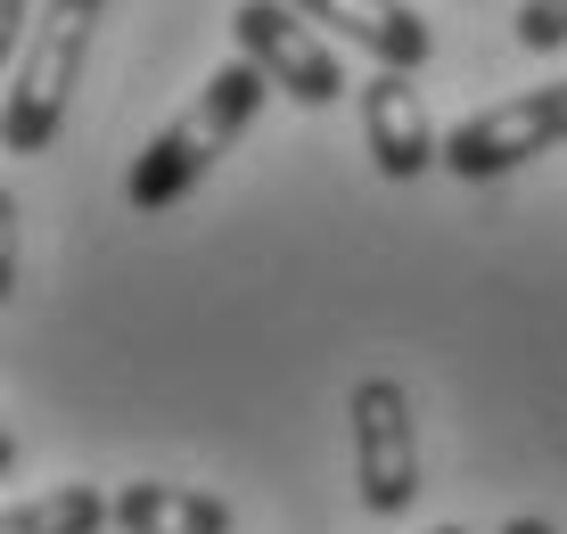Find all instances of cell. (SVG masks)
Wrapping results in <instances>:
<instances>
[{
  "mask_svg": "<svg viewBox=\"0 0 567 534\" xmlns=\"http://www.w3.org/2000/svg\"><path fill=\"white\" fill-rule=\"evenodd\" d=\"M297 17H312L321 33H338V42L370 50L386 74H420L427 50H436V33H427V17L412 0H288Z\"/></svg>",
  "mask_w": 567,
  "mask_h": 534,
  "instance_id": "obj_7",
  "label": "cell"
},
{
  "mask_svg": "<svg viewBox=\"0 0 567 534\" xmlns=\"http://www.w3.org/2000/svg\"><path fill=\"white\" fill-rule=\"evenodd\" d=\"M107 526H115V493H100V485H58V493L17 502L0 534H107Z\"/></svg>",
  "mask_w": 567,
  "mask_h": 534,
  "instance_id": "obj_9",
  "label": "cell"
},
{
  "mask_svg": "<svg viewBox=\"0 0 567 534\" xmlns=\"http://www.w3.org/2000/svg\"><path fill=\"white\" fill-rule=\"evenodd\" d=\"M115 534H230V502L182 477L115 485Z\"/></svg>",
  "mask_w": 567,
  "mask_h": 534,
  "instance_id": "obj_8",
  "label": "cell"
},
{
  "mask_svg": "<svg viewBox=\"0 0 567 534\" xmlns=\"http://www.w3.org/2000/svg\"><path fill=\"white\" fill-rule=\"evenodd\" d=\"M567 148V74L559 83H535L526 99H502V107L468 115L461 132H444V173L461 182H502V173L535 165V156Z\"/></svg>",
  "mask_w": 567,
  "mask_h": 534,
  "instance_id": "obj_4",
  "label": "cell"
},
{
  "mask_svg": "<svg viewBox=\"0 0 567 534\" xmlns=\"http://www.w3.org/2000/svg\"><path fill=\"white\" fill-rule=\"evenodd\" d=\"M518 50H535V58H551L567 50V0H518Z\"/></svg>",
  "mask_w": 567,
  "mask_h": 534,
  "instance_id": "obj_10",
  "label": "cell"
},
{
  "mask_svg": "<svg viewBox=\"0 0 567 534\" xmlns=\"http://www.w3.org/2000/svg\"><path fill=\"white\" fill-rule=\"evenodd\" d=\"M427 534H468V526H427Z\"/></svg>",
  "mask_w": 567,
  "mask_h": 534,
  "instance_id": "obj_13",
  "label": "cell"
},
{
  "mask_svg": "<svg viewBox=\"0 0 567 534\" xmlns=\"http://www.w3.org/2000/svg\"><path fill=\"white\" fill-rule=\"evenodd\" d=\"M42 9H50V0H0V50H9V58L25 50L33 25H42Z\"/></svg>",
  "mask_w": 567,
  "mask_h": 534,
  "instance_id": "obj_11",
  "label": "cell"
},
{
  "mask_svg": "<svg viewBox=\"0 0 567 534\" xmlns=\"http://www.w3.org/2000/svg\"><path fill=\"white\" fill-rule=\"evenodd\" d=\"M502 534H559V526H543V518H511Z\"/></svg>",
  "mask_w": 567,
  "mask_h": 534,
  "instance_id": "obj_12",
  "label": "cell"
},
{
  "mask_svg": "<svg viewBox=\"0 0 567 534\" xmlns=\"http://www.w3.org/2000/svg\"><path fill=\"white\" fill-rule=\"evenodd\" d=\"M362 141H370V165L386 182H420L427 165H444V132L427 124L412 74H386V66L362 83Z\"/></svg>",
  "mask_w": 567,
  "mask_h": 534,
  "instance_id": "obj_6",
  "label": "cell"
},
{
  "mask_svg": "<svg viewBox=\"0 0 567 534\" xmlns=\"http://www.w3.org/2000/svg\"><path fill=\"white\" fill-rule=\"evenodd\" d=\"M107 0H50L42 25L25 33V50L9 58V156H42L58 141L74 107V83H83V58L100 42Z\"/></svg>",
  "mask_w": 567,
  "mask_h": 534,
  "instance_id": "obj_2",
  "label": "cell"
},
{
  "mask_svg": "<svg viewBox=\"0 0 567 534\" xmlns=\"http://www.w3.org/2000/svg\"><path fill=\"white\" fill-rule=\"evenodd\" d=\"M264 91H271V74H264V66H247V58L214 66V74H206V91L189 99V107L173 115V124L156 132L141 156H132V173H124L132 214H165V206H182V197L198 189L214 165H223V148L239 141L247 124H256Z\"/></svg>",
  "mask_w": 567,
  "mask_h": 534,
  "instance_id": "obj_1",
  "label": "cell"
},
{
  "mask_svg": "<svg viewBox=\"0 0 567 534\" xmlns=\"http://www.w3.org/2000/svg\"><path fill=\"white\" fill-rule=\"evenodd\" d=\"M346 444H354V493L370 518H403L420 502V420L403 379H362L346 403Z\"/></svg>",
  "mask_w": 567,
  "mask_h": 534,
  "instance_id": "obj_3",
  "label": "cell"
},
{
  "mask_svg": "<svg viewBox=\"0 0 567 534\" xmlns=\"http://www.w3.org/2000/svg\"><path fill=\"white\" fill-rule=\"evenodd\" d=\"M230 33H239L247 66H264L271 91H288L297 107H338L346 99L338 42H321V25L297 17L288 0H239V9H230Z\"/></svg>",
  "mask_w": 567,
  "mask_h": 534,
  "instance_id": "obj_5",
  "label": "cell"
}]
</instances>
